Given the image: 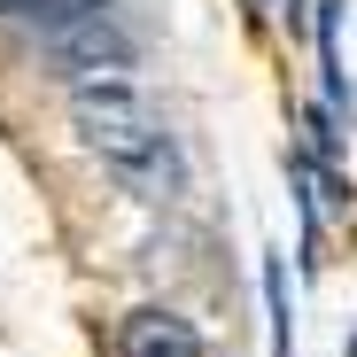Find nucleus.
I'll list each match as a JSON object with an SVG mask.
<instances>
[{"label":"nucleus","instance_id":"f257e3e1","mask_svg":"<svg viewBox=\"0 0 357 357\" xmlns=\"http://www.w3.org/2000/svg\"><path fill=\"white\" fill-rule=\"evenodd\" d=\"M70 125H78V140L101 155V171H109L125 195H140V202L178 195V148H171V132H163L155 101H148L125 70L70 78Z\"/></svg>","mask_w":357,"mask_h":357},{"label":"nucleus","instance_id":"f03ea898","mask_svg":"<svg viewBox=\"0 0 357 357\" xmlns=\"http://www.w3.org/2000/svg\"><path fill=\"white\" fill-rule=\"evenodd\" d=\"M24 16H39V47L54 54V70H70V78L132 70V39L101 0H31Z\"/></svg>","mask_w":357,"mask_h":357},{"label":"nucleus","instance_id":"7ed1b4c3","mask_svg":"<svg viewBox=\"0 0 357 357\" xmlns=\"http://www.w3.org/2000/svg\"><path fill=\"white\" fill-rule=\"evenodd\" d=\"M116 357H210L195 319L187 311H171V303H140L116 319Z\"/></svg>","mask_w":357,"mask_h":357},{"label":"nucleus","instance_id":"20e7f679","mask_svg":"<svg viewBox=\"0 0 357 357\" xmlns=\"http://www.w3.org/2000/svg\"><path fill=\"white\" fill-rule=\"evenodd\" d=\"M319 86H326V109L357 116V93H349V70H342V0H319Z\"/></svg>","mask_w":357,"mask_h":357},{"label":"nucleus","instance_id":"39448f33","mask_svg":"<svg viewBox=\"0 0 357 357\" xmlns=\"http://www.w3.org/2000/svg\"><path fill=\"white\" fill-rule=\"evenodd\" d=\"M264 326H272V357H295V295L280 249H264Z\"/></svg>","mask_w":357,"mask_h":357},{"label":"nucleus","instance_id":"423d86ee","mask_svg":"<svg viewBox=\"0 0 357 357\" xmlns=\"http://www.w3.org/2000/svg\"><path fill=\"white\" fill-rule=\"evenodd\" d=\"M24 8H31V0H0V16H24Z\"/></svg>","mask_w":357,"mask_h":357}]
</instances>
